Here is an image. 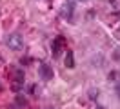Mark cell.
I'll list each match as a JSON object with an SVG mask.
<instances>
[{"mask_svg": "<svg viewBox=\"0 0 120 109\" xmlns=\"http://www.w3.org/2000/svg\"><path fill=\"white\" fill-rule=\"evenodd\" d=\"M116 93H118V96H120V86H118V87H116Z\"/></svg>", "mask_w": 120, "mask_h": 109, "instance_id": "8", "label": "cell"}, {"mask_svg": "<svg viewBox=\"0 0 120 109\" xmlns=\"http://www.w3.org/2000/svg\"><path fill=\"white\" fill-rule=\"evenodd\" d=\"M0 89H2V86H0Z\"/></svg>", "mask_w": 120, "mask_h": 109, "instance_id": "10", "label": "cell"}, {"mask_svg": "<svg viewBox=\"0 0 120 109\" xmlns=\"http://www.w3.org/2000/svg\"><path fill=\"white\" fill-rule=\"evenodd\" d=\"M16 104H20V107H26V105H27V100L22 98V96H18V98H16Z\"/></svg>", "mask_w": 120, "mask_h": 109, "instance_id": "6", "label": "cell"}, {"mask_svg": "<svg viewBox=\"0 0 120 109\" xmlns=\"http://www.w3.org/2000/svg\"><path fill=\"white\" fill-rule=\"evenodd\" d=\"M107 78H109V80H113V82H115V80H118V73H116V71L109 73V76H107Z\"/></svg>", "mask_w": 120, "mask_h": 109, "instance_id": "7", "label": "cell"}, {"mask_svg": "<svg viewBox=\"0 0 120 109\" xmlns=\"http://www.w3.org/2000/svg\"><path fill=\"white\" fill-rule=\"evenodd\" d=\"M71 13H73V2L68 0V2H66V6H64V9H62V16H66V15H68V18H71Z\"/></svg>", "mask_w": 120, "mask_h": 109, "instance_id": "5", "label": "cell"}, {"mask_svg": "<svg viewBox=\"0 0 120 109\" xmlns=\"http://www.w3.org/2000/svg\"><path fill=\"white\" fill-rule=\"evenodd\" d=\"M6 45H8L11 51H20L24 47V38H22V35H18V33H11V35L6 38Z\"/></svg>", "mask_w": 120, "mask_h": 109, "instance_id": "1", "label": "cell"}, {"mask_svg": "<svg viewBox=\"0 0 120 109\" xmlns=\"http://www.w3.org/2000/svg\"><path fill=\"white\" fill-rule=\"evenodd\" d=\"M38 75L42 76V80L47 82V80L53 78V67L47 64V62H40V64H38Z\"/></svg>", "mask_w": 120, "mask_h": 109, "instance_id": "2", "label": "cell"}, {"mask_svg": "<svg viewBox=\"0 0 120 109\" xmlns=\"http://www.w3.org/2000/svg\"><path fill=\"white\" fill-rule=\"evenodd\" d=\"M64 64H66V67H69V69H73V67H75V55H73V51H68Z\"/></svg>", "mask_w": 120, "mask_h": 109, "instance_id": "4", "label": "cell"}, {"mask_svg": "<svg viewBox=\"0 0 120 109\" xmlns=\"http://www.w3.org/2000/svg\"><path fill=\"white\" fill-rule=\"evenodd\" d=\"M80 2H87V0H80Z\"/></svg>", "mask_w": 120, "mask_h": 109, "instance_id": "9", "label": "cell"}, {"mask_svg": "<svg viewBox=\"0 0 120 109\" xmlns=\"http://www.w3.org/2000/svg\"><path fill=\"white\" fill-rule=\"evenodd\" d=\"M62 44H64V38L62 36H56L55 40H53L51 44V53L56 56V55H60V51H62Z\"/></svg>", "mask_w": 120, "mask_h": 109, "instance_id": "3", "label": "cell"}]
</instances>
